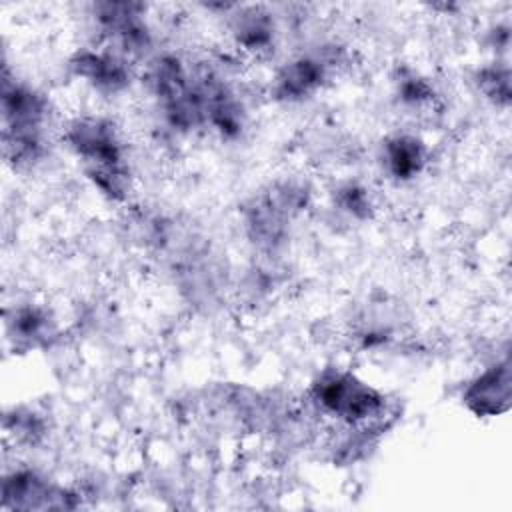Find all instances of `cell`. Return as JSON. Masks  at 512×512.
Listing matches in <instances>:
<instances>
[{
    "label": "cell",
    "instance_id": "6da1fadb",
    "mask_svg": "<svg viewBox=\"0 0 512 512\" xmlns=\"http://www.w3.org/2000/svg\"><path fill=\"white\" fill-rule=\"evenodd\" d=\"M58 144L90 190L104 202L126 206L136 192V170L126 128L104 110L64 116Z\"/></svg>",
    "mask_w": 512,
    "mask_h": 512
},
{
    "label": "cell",
    "instance_id": "7a4b0ae2",
    "mask_svg": "<svg viewBox=\"0 0 512 512\" xmlns=\"http://www.w3.org/2000/svg\"><path fill=\"white\" fill-rule=\"evenodd\" d=\"M62 118L52 96L30 76L2 56L0 74V128L2 156L14 174H34L52 156L58 144Z\"/></svg>",
    "mask_w": 512,
    "mask_h": 512
},
{
    "label": "cell",
    "instance_id": "3957f363",
    "mask_svg": "<svg viewBox=\"0 0 512 512\" xmlns=\"http://www.w3.org/2000/svg\"><path fill=\"white\" fill-rule=\"evenodd\" d=\"M304 400L308 410L330 430L372 428L388 432L398 418L394 400L382 386L338 362L312 374Z\"/></svg>",
    "mask_w": 512,
    "mask_h": 512
},
{
    "label": "cell",
    "instance_id": "277c9868",
    "mask_svg": "<svg viewBox=\"0 0 512 512\" xmlns=\"http://www.w3.org/2000/svg\"><path fill=\"white\" fill-rule=\"evenodd\" d=\"M318 202L316 188L306 176H274L238 206L240 234L254 256L274 262L292 242L298 222Z\"/></svg>",
    "mask_w": 512,
    "mask_h": 512
},
{
    "label": "cell",
    "instance_id": "5b68a950",
    "mask_svg": "<svg viewBox=\"0 0 512 512\" xmlns=\"http://www.w3.org/2000/svg\"><path fill=\"white\" fill-rule=\"evenodd\" d=\"M348 58L346 48L334 40H312L290 50L270 70L264 96L282 108L314 102L340 76Z\"/></svg>",
    "mask_w": 512,
    "mask_h": 512
},
{
    "label": "cell",
    "instance_id": "8992f818",
    "mask_svg": "<svg viewBox=\"0 0 512 512\" xmlns=\"http://www.w3.org/2000/svg\"><path fill=\"white\" fill-rule=\"evenodd\" d=\"M86 20L92 42L114 48L140 68L160 52L158 28L148 4L122 0L92 2L86 10Z\"/></svg>",
    "mask_w": 512,
    "mask_h": 512
},
{
    "label": "cell",
    "instance_id": "52a82bcc",
    "mask_svg": "<svg viewBox=\"0 0 512 512\" xmlns=\"http://www.w3.org/2000/svg\"><path fill=\"white\" fill-rule=\"evenodd\" d=\"M2 510H74L82 506V490L54 478L42 466L14 456L2 472Z\"/></svg>",
    "mask_w": 512,
    "mask_h": 512
},
{
    "label": "cell",
    "instance_id": "ba28073f",
    "mask_svg": "<svg viewBox=\"0 0 512 512\" xmlns=\"http://www.w3.org/2000/svg\"><path fill=\"white\" fill-rule=\"evenodd\" d=\"M66 326L58 310L38 296H14L2 310V338L14 356L46 354L64 338Z\"/></svg>",
    "mask_w": 512,
    "mask_h": 512
},
{
    "label": "cell",
    "instance_id": "9c48e42d",
    "mask_svg": "<svg viewBox=\"0 0 512 512\" xmlns=\"http://www.w3.org/2000/svg\"><path fill=\"white\" fill-rule=\"evenodd\" d=\"M228 46L250 60H270L280 52L288 22L268 4H216Z\"/></svg>",
    "mask_w": 512,
    "mask_h": 512
},
{
    "label": "cell",
    "instance_id": "30bf717a",
    "mask_svg": "<svg viewBox=\"0 0 512 512\" xmlns=\"http://www.w3.org/2000/svg\"><path fill=\"white\" fill-rule=\"evenodd\" d=\"M66 74L98 100H118L140 82V66L98 42L78 44L66 56Z\"/></svg>",
    "mask_w": 512,
    "mask_h": 512
},
{
    "label": "cell",
    "instance_id": "8fae6325",
    "mask_svg": "<svg viewBox=\"0 0 512 512\" xmlns=\"http://www.w3.org/2000/svg\"><path fill=\"white\" fill-rule=\"evenodd\" d=\"M434 148L416 128H394L374 148V164L384 182L410 186L424 178L432 166Z\"/></svg>",
    "mask_w": 512,
    "mask_h": 512
},
{
    "label": "cell",
    "instance_id": "7c38bea8",
    "mask_svg": "<svg viewBox=\"0 0 512 512\" xmlns=\"http://www.w3.org/2000/svg\"><path fill=\"white\" fill-rule=\"evenodd\" d=\"M462 408L478 420H492L508 412L512 400V372L508 356L486 362L464 380L458 396Z\"/></svg>",
    "mask_w": 512,
    "mask_h": 512
},
{
    "label": "cell",
    "instance_id": "4fadbf2b",
    "mask_svg": "<svg viewBox=\"0 0 512 512\" xmlns=\"http://www.w3.org/2000/svg\"><path fill=\"white\" fill-rule=\"evenodd\" d=\"M4 442L14 450V456L42 450L54 434V418L38 402H12L2 416Z\"/></svg>",
    "mask_w": 512,
    "mask_h": 512
},
{
    "label": "cell",
    "instance_id": "5bb4252c",
    "mask_svg": "<svg viewBox=\"0 0 512 512\" xmlns=\"http://www.w3.org/2000/svg\"><path fill=\"white\" fill-rule=\"evenodd\" d=\"M394 108L412 120L430 118L440 106V90L434 78L416 64H398L388 78Z\"/></svg>",
    "mask_w": 512,
    "mask_h": 512
},
{
    "label": "cell",
    "instance_id": "9a60e30c",
    "mask_svg": "<svg viewBox=\"0 0 512 512\" xmlns=\"http://www.w3.org/2000/svg\"><path fill=\"white\" fill-rule=\"evenodd\" d=\"M326 208L332 220L346 226H364L378 214V194L360 176H340L326 188Z\"/></svg>",
    "mask_w": 512,
    "mask_h": 512
},
{
    "label": "cell",
    "instance_id": "2e32d148",
    "mask_svg": "<svg viewBox=\"0 0 512 512\" xmlns=\"http://www.w3.org/2000/svg\"><path fill=\"white\" fill-rule=\"evenodd\" d=\"M402 334V322L386 300L362 306L350 322L352 346L364 354L388 350Z\"/></svg>",
    "mask_w": 512,
    "mask_h": 512
},
{
    "label": "cell",
    "instance_id": "e0dca14e",
    "mask_svg": "<svg viewBox=\"0 0 512 512\" xmlns=\"http://www.w3.org/2000/svg\"><path fill=\"white\" fill-rule=\"evenodd\" d=\"M472 84L476 92L494 108L506 110L512 98L510 66L506 58H488L472 72Z\"/></svg>",
    "mask_w": 512,
    "mask_h": 512
}]
</instances>
